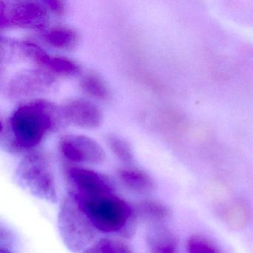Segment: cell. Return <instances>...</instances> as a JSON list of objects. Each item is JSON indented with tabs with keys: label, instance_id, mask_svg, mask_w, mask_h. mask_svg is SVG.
Masks as SVG:
<instances>
[{
	"label": "cell",
	"instance_id": "1",
	"mask_svg": "<svg viewBox=\"0 0 253 253\" xmlns=\"http://www.w3.org/2000/svg\"><path fill=\"white\" fill-rule=\"evenodd\" d=\"M65 120L61 107L43 99H35L19 106L5 124L2 122L1 142L7 152L29 153Z\"/></svg>",
	"mask_w": 253,
	"mask_h": 253
},
{
	"label": "cell",
	"instance_id": "2",
	"mask_svg": "<svg viewBox=\"0 0 253 253\" xmlns=\"http://www.w3.org/2000/svg\"><path fill=\"white\" fill-rule=\"evenodd\" d=\"M99 232L131 237L136 227L132 207L116 193L90 198H75Z\"/></svg>",
	"mask_w": 253,
	"mask_h": 253
},
{
	"label": "cell",
	"instance_id": "3",
	"mask_svg": "<svg viewBox=\"0 0 253 253\" xmlns=\"http://www.w3.org/2000/svg\"><path fill=\"white\" fill-rule=\"evenodd\" d=\"M17 184L35 198L56 204L58 201L52 165L43 151L33 150L26 154L17 167Z\"/></svg>",
	"mask_w": 253,
	"mask_h": 253
},
{
	"label": "cell",
	"instance_id": "4",
	"mask_svg": "<svg viewBox=\"0 0 253 253\" xmlns=\"http://www.w3.org/2000/svg\"><path fill=\"white\" fill-rule=\"evenodd\" d=\"M58 228L66 247L72 253L84 252L94 242L99 231L79 203L68 194L59 209Z\"/></svg>",
	"mask_w": 253,
	"mask_h": 253
},
{
	"label": "cell",
	"instance_id": "5",
	"mask_svg": "<svg viewBox=\"0 0 253 253\" xmlns=\"http://www.w3.org/2000/svg\"><path fill=\"white\" fill-rule=\"evenodd\" d=\"M49 23V10L43 2L16 0L0 2V29L22 28L45 32Z\"/></svg>",
	"mask_w": 253,
	"mask_h": 253
},
{
	"label": "cell",
	"instance_id": "6",
	"mask_svg": "<svg viewBox=\"0 0 253 253\" xmlns=\"http://www.w3.org/2000/svg\"><path fill=\"white\" fill-rule=\"evenodd\" d=\"M63 171L69 187L68 194L75 198L116 193L115 182L106 174L73 165L66 166Z\"/></svg>",
	"mask_w": 253,
	"mask_h": 253
},
{
	"label": "cell",
	"instance_id": "7",
	"mask_svg": "<svg viewBox=\"0 0 253 253\" xmlns=\"http://www.w3.org/2000/svg\"><path fill=\"white\" fill-rule=\"evenodd\" d=\"M56 84L55 77L42 69H29L13 77L5 88V95L12 100L28 98L48 92Z\"/></svg>",
	"mask_w": 253,
	"mask_h": 253
},
{
	"label": "cell",
	"instance_id": "8",
	"mask_svg": "<svg viewBox=\"0 0 253 253\" xmlns=\"http://www.w3.org/2000/svg\"><path fill=\"white\" fill-rule=\"evenodd\" d=\"M60 153L75 164H100L106 160L101 146L91 137L83 134H68L60 139Z\"/></svg>",
	"mask_w": 253,
	"mask_h": 253
},
{
	"label": "cell",
	"instance_id": "9",
	"mask_svg": "<svg viewBox=\"0 0 253 253\" xmlns=\"http://www.w3.org/2000/svg\"><path fill=\"white\" fill-rule=\"evenodd\" d=\"M61 111L66 122L80 128L92 129L103 122V112L100 108L87 99H72L62 106Z\"/></svg>",
	"mask_w": 253,
	"mask_h": 253
},
{
	"label": "cell",
	"instance_id": "10",
	"mask_svg": "<svg viewBox=\"0 0 253 253\" xmlns=\"http://www.w3.org/2000/svg\"><path fill=\"white\" fill-rule=\"evenodd\" d=\"M33 48L30 59L53 76L72 77L81 73V66L72 59L51 55L36 43Z\"/></svg>",
	"mask_w": 253,
	"mask_h": 253
},
{
	"label": "cell",
	"instance_id": "11",
	"mask_svg": "<svg viewBox=\"0 0 253 253\" xmlns=\"http://www.w3.org/2000/svg\"><path fill=\"white\" fill-rule=\"evenodd\" d=\"M118 177L126 188L135 193L148 194L155 187V181L149 174L134 167L120 169Z\"/></svg>",
	"mask_w": 253,
	"mask_h": 253
},
{
	"label": "cell",
	"instance_id": "12",
	"mask_svg": "<svg viewBox=\"0 0 253 253\" xmlns=\"http://www.w3.org/2000/svg\"><path fill=\"white\" fill-rule=\"evenodd\" d=\"M42 38L50 46L58 49H71L76 46L79 41L76 31L66 26L47 29L42 34Z\"/></svg>",
	"mask_w": 253,
	"mask_h": 253
},
{
	"label": "cell",
	"instance_id": "13",
	"mask_svg": "<svg viewBox=\"0 0 253 253\" xmlns=\"http://www.w3.org/2000/svg\"><path fill=\"white\" fill-rule=\"evenodd\" d=\"M147 241L153 253H175V238L165 228H152L148 233Z\"/></svg>",
	"mask_w": 253,
	"mask_h": 253
},
{
	"label": "cell",
	"instance_id": "14",
	"mask_svg": "<svg viewBox=\"0 0 253 253\" xmlns=\"http://www.w3.org/2000/svg\"><path fill=\"white\" fill-rule=\"evenodd\" d=\"M82 89L91 97L107 101L111 98V91L104 80L96 73H89L83 78L81 82Z\"/></svg>",
	"mask_w": 253,
	"mask_h": 253
},
{
	"label": "cell",
	"instance_id": "15",
	"mask_svg": "<svg viewBox=\"0 0 253 253\" xmlns=\"http://www.w3.org/2000/svg\"><path fill=\"white\" fill-rule=\"evenodd\" d=\"M82 253H133L129 245L116 238H105L94 241Z\"/></svg>",
	"mask_w": 253,
	"mask_h": 253
},
{
	"label": "cell",
	"instance_id": "16",
	"mask_svg": "<svg viewBox=\"0 0 253 253\" xmlns=\"http://www.w3.org/2000/svg\"><path fill=\"white\" fill-rule=\"evenodd\" d=\"M108 145L115 156L126 164H131L134 161V153L129 143L122 137L115 134L107 137Z\"/></svg>",
	"mask_w": 253,
	"mask_h": 253
},
{
	"label": "cell",
	"instance_id": "17",
	"mask_svg": "<svg viewBox=\"0 0 253 253\" xmlns=\"http://www.w3.org/2000/svg\"><path fill=\"white\" fill-rule=\"evenodd\" d=\"M139 212L152 221H161L169 216V210L165 206L152 200L142 201L139 204Z\"/></svg>",
	"mask_w": 253,
	"mask_h": 253
},
{
	"label": "cell",
	"instance_id": "18",
	"mask_svg": "<svg viewBox=\"0 0 253 253\" xmlns=\"http://www.w3.org/2000/svg\"><path fill=\"white\" fill-rule=\"evenodd\" d=\"M189 253H217L210 243L200 237H192L188 244Z\"/></svg>",
	"mask_w": 253,
	"mask_h": 253
},
{
	"label": "cell",
	"instance_id": "19",
	"mask_svg": "<svg viewBox=\"0 0 253 253\" xmlns=\"http://www.w3.org/2000/svg\"><path fill=\"white\" fill-rule=\"evenodd\" d=\"M49 11L58 15H63L66 10V3L61 0H45L42 1Z\"/></svg>",
	"mask_w": 253,
	"mask_h": 253
},
{
	"label": "cell",
	"instance_id": "20",
	"mask_svg": "<svg viewBox=\"0 0 253 253\" xmlns=\"http://www.w3.org/2000/svg\"><path fill=\"white\" fill-rule=\"evenodd\" d=\"M0 253H13L8 247H2L1 246V248H0Z\"/></svg>",
	"mask_w": 253,
	"mask_h": 253
}]
</instances>
